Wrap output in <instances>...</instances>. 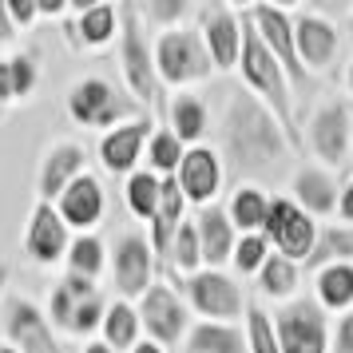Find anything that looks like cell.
Listing matches in <instances>:
<instances>
[{
    "label": "cell",
    "mask_w": 353,
    "mask_h": 353,
    "mask_svg": "<svg viewBox=\"0 0 353 353\" xmlns=\"http://www.w3.org/2000/svg\"><path fill=\"white\" fill-rule=\"evenodd\" d=\"M226 151L250 175H270L278 167V159H286V135L278 128V119L254 96H246V92H239L230 99V112H226Z\"/></svg>",
    "instance_id": "1"
},
{
    "label": "cell",
    "mask_w": 353,
    "mask_h": 353,
    "mask_svg": "<svg viewBox=\"0 0 353 353\" xmlns=\"http://www.w3.org/2000/svg\"><path fill=\"white\" fill-rule=\"evenodd\" d=\"M239 68H242V80L246 88H254L258 96L270 103L274 112L282 115V128H290V88H286V72L282 64L270 56V48L262 44V36L258 28L250 24H242V52H239Z\"/></svg>",
    "instance_id": "2"
},
{
    "label": "cell",
    "mask_w": 353,
    "mask_h": 353,
    "mask_svg": "<svg viewBox=\"0 0 353 353\" xmlns=\"http://www.w3.org/2000/svg\"><path fill=\"white\" fill-rule=\"evenodd\" d=\"M262 234H266V242L278 246V254L290 258V262L310 258L314 254V242H318L314 219H310L298 203H290V199H274L270 203V214H266Z\"/></svg>",
    "instance_id": "3"
},
{
    "label": "cell",
    "mask_w": 353,
    "mask_h": 353,
    "mask_svg": "<svg viewBox=\"0 0 353 353\" xmlns=\"http://www.w3.org/2000/svg\"><path fill=\"white\" fill-rule=\"evenodd\" d=\"M155 60H159V72L167 83L203 80V76H210V64H214L203 36L194 32H167L155 48Z\"/></svg>",
    "instance_id": "4"
},
{
    "label": "cell",
    "mask_w": 353,
    "mask_h": 353,
    "mask_svg": "<svg viewBox=\"0 0 353 353\" xmlns=\"http://www.w3.org/2000/svg\"><path fill=\"white\" fill-rule=\"evenodd\" d=\"M274 337L282 353H325V318L314 302H294L278 314Z\"/></svg>",
    "instance_id": "5"
},
{
    "label": "cell",
    "mask_w": 353,
    "mask_h": 353,
    "mask_svg": "<svg viewBox=\"0 0 353 353\" xmlns=\"http://www.w3.org/2000/svg\"><path fill=\"white\" fill-rule=\"evenodd\" d=\"M68 112L83 128H108V123H119L123 115H131V103L115 96L108 80H80L68 96Z\"/></svg>",
    "instance_id": "6"
},
{
    "label": "cell",
    "mask_w": 353,
    "mask_h": 353,
    "mask_svg": "<svg viewBox=\"0 0 353 353\" xmlns=\"http://www.w3.org/2000/svg\"><path fill=\"white\" fill-rule=\"evenodd\" d=\"M250 20H254L258 36H262V44L270 48V56L282 64L294 83H305V68L298 60V48H294V24L282 8H274V4H254L250 8Z\"/></svg>",
    "instance_id": "7"
},
{
    "label": "cell",
    "mask_w": 353,
    "mask_h": 353,
    "mask_svg": "<svg viewBox=\"0 0 353 353\" xmlns=\"http://www.w3.org/2000/svg\"><path fill=\"white\" fill-rule=\"evenodd\" d=\"M123 76L139 99H155V64L147 52V36L139 24V12L123 4Z\"/></svg>",
    "instance_id": "8"
},
{
    "label": "cell",
    "mask_w": 353,
    "mask_h": 353,
    "mask_svg": "<svg viewBox=\"0 0 353 353\" xmlns=\"http://www.w3.org/2000/svg\"><path fill=\"white\" fill-rule=\"evenodd\" d=\"M115 282L123 298H143L151 290V246L143 234H128L115 246Z\"/></svg>",
    "instance_id": "9"
},
{
    "label": "cell",
    "mask_w": 353,
    "mask_h": 353,
    "mask_svg": "<svg viewBox=\"0 0 353 353\" xmlns=\"http://www.w3.org/2000/svg\"><path fill=\"white\" fill-rule=\"evenodd\" d=\"M219 183H223V167H219V155L210 147H191L183 163H179V191L191 203H210L219 194Z\"/></svg>",
    "instance_id": "10"
},
{
    "label": "cell",
    "mask_w": 353,
    "mask_h": 353,
    "mask_svg": "<svg viewBox=\"0 0 353 353\" xmlns=\"http://www.w3.org/2000/svg\"><path fill=\"white\" fill-rule=\"evenodd\" d=\"M4 325H8V337H12V345L24 353H60L56 350V341H52L48 325L40 318V310L32 302H24V298H12V302L4 305Z\"/></svg>",
    "instance_id": "11"
},
{
    "label": "cell",
    "mask_w": 353,
    "mask_h": 353,
    "mask_svg": "<svg viewBox=\"0 0 353 353\" xmlns=\"http://www.w3.org/2000/svg\"><path fill=\"white\" fill-rule=\"evenodd\" d=\"M310 143H314V151H318L325 163L341 167V163H345V151H350V112H345L341 103L321 108V112L314 115V123H310Z\"/></svg>",
    "instance_id": "12"
},
{
    "label": "cell",
    "mask_w": 353,
    "mask_h": 353,
    "mask_svg": "<svg viewBox=\"0 0 353 353\" xmlns=\"http://www.w3.org/2000/svg\"><path fill=\"white\" fill-rule=\"evenodd\" d=\"M139 318H143V325L151 330V337L167 345V341H175V337L183 334V325H187V310H183V302H179L167 286H151L143 294V310H139Z\"/></svg>",
    "instance_id": "13"
},
{
    "label": "cell",
    "mask_w": 353,
    "mask_h": 353,
    "mask_svg": "<svg viewBox=\"0 0 353 353\" xmlns=\"http://www.w3.org/2000/svg\"><path fill=\"white\" fill-rule=\"evenodd\" d=\"M294 48H298V60L302 68H325L337 52V32L330 20L314 17V12H302L294 20Z\"/></svg>",
    "instance_id": "14"
},
{
    "label": "cell",
    "mask_w": 353,
    "mask_h": 353,
    "mask_svg": "<svg viewBox=\"0 0 353 353\" xmlns=\"http://www.w3.org/2000/svg\"><path fill=\"white\" fill-rule=\"evenodd\" d=\"M191 302L210 314V318H234L242 310V298H239V286L219 270H203V274H191Z\"/></svg>",
    "instance_id": "15"
},
{
    "label": "cell",
    "mask_w": 353,
    "mask_h": 353,
    "mask_svg": "<svg viewBox=\"0 0 353 353\" xmlns=\"http://www.w3.org/2000/svg\"><path fill=\"white\" fill-rule=\"evenodd\" d=\"M203 44H207L210 60L219 68H234L242 52V24L230 8H210L207 20H203Z\"/></svg>",
    "instance_id": "16"
},
{
    "label": "cell",
    "mask_w": 353,
    "mask_h": 353,
    "mask_svg": "<svg viewBox=\"0 0 353 353\" xmlns=\"http://www.w3.org/2000/svg\"><path fill=\"white\" fill-rule=\"evenodd\" d=\"M28 250L40 262H56L68 250V223L60 219V210H52L48 203H40L28 223Z\"/></svg>",
    "instance_id": "17"
},
{
    "label": "cell",
    "mask_w": 353,
    "mask_h": 353,
    "mask_svg": "<svg viewBox=\"0 0 353 353\" xmlns=\"http://www.w3.org/2000/svg\"><path fill=\"white\" fill-rule=\"evenodd\" d=\"M194 230H199V250H203V262H210V266L219 270L226 258L234 254V223H230L219 207H203Z\"/></svg>",
    "instance_id": "18"
},
{
    "label": "cell",
    "mask_w": 353,
    "mask_h": 353,
    "mask_svg": "<svg viewBox=\"0 0 353 353\" xmlns=\"http://www.w3.org/2000/svg\"><path fill=\"white\" fill-rule=\"evenodd\" d=\"M99 214H103V191H99V183L92 175H80L64 194H60V219L68 226H92L99 223Z\"/></svg>",
    "instance_id": "19"
},
{
    "label": "cell",
    "mask_w": 353,
    "mask_h": 353,
    "mask_svg": "<svg viewBox=\"0 0 353 353\" xmlns=\"http://www.w3.org/2000/svg\"><path fill=\"white\" fill-rule=\"evenodd\" d=\"M147 119H131V123H123V128H115L108 139H103V147H99V155H103V167L112 171V175H123V171H131L135 167V159H139V147H143L147 139Z\"/></svg>",
    "instance_id": "20"
},
{
    "label": "cell",
    "mask_w": 353,
    "mask_h": 353,
    "mask_svg": "<svg viewBox=\"0 0 353 353\" xmlns=\"http://www.w3.org/2000/svg\"><path fill=\"white\" fill-rule=\"evenodd\" d=\"M80 167H83V147H76V143L52 147V155L44 159V175H40V194H44V203L56 199V194H64L68 187L80 179Z\"/></svg>",
    "instance_id": "21"
},
{
    "label": "cell",
    "mask_w": 353,
    "mask_h": 353,
    "mask_svg": "<svg viewBox=\"0 0 353 353\" xmlns=\"http://www.w3.org/2000/svg\"><path fill=\"white\" fill-rule=\"evenodd\" d=\"M179 210H183V191H179V179H163V194H159V210H155V223H151V234H155V250L167 254L171 242H175Z\"/></svg>",
    "instance_id": "22"
},
{
    "label": "cell",
    "mask_w": 353,
    "mask_h": 353,
    "mask_svg": "<svg viewBox=\"0 0 353 353\" xmlns=\"http://www.w3.org/2000/svg\"><path fill=\"white\" fill-rule=\"evenodd\" d=\"M294 194H298V207L305 214H325V210L337 207V187L325 171H298Z\"/></svg>",
    "instance_id": "23"
},
{
    "label": "cell",
    "mask_w": 353,
    "mask_h": 353,
    "mask_svg": "<svg viewBox=\"0 0 353 353\" xmlns=\"http://www.w3.org/2000/svg\"><path fill=\"white\" fill-rule=\"evenodd\" d=\"M318 298L330 310H345L353 302V266L350 262H334L318 270Z\"/></svg>",
    "instance_id": "24"
},
{
    "label": "cell",
    "mask_w": 353,
    "mask_h": 353,
    "mask_svg": "<svg viewBox=\"0 0 353 353\" xmlns=\"http://www.w3.org/2000/svg\"><path fill=\"white\" fill-rule=\"evenodd\" d=\"M191 353H246V341L234 325H219V321H210V325H199L191 334Z\"/></svg>",
    "instance_id": "25"
},
{
    "label": "cell",
    "mask_w": 353,
    "mask_h": 353,
    "mask_svg": "<svg viewBox=\"0 0 353 353\" xmlns=\"http://www.w3.org/2000/svg\"><path fill=\"white\" fill-rule=\"evenodd\" d=\"M266 214H270V199L254 187L234 194V207H230V223L242 226L246 234H258V226H266Z\"/></svg>",
    "instance_id": "26"
},
{
    "label": "cell",
    "mask_w": 353,
    "mask_h": 353,
    "mask_svg": "<svg viewBox=\"0 0 353 353\" xmlns=\"http://www.w3.org/2000/svg\"><path fill=\"white\" fill-rule=\"evenodd\" d=\"M103 330H108V345L112 350H135V334H139V314L128 302H115L103 314Z\"/></svg>",
    "instance_id": "27"
},
{
    "label": "cell",
    "mask_w": 353,
    "mask_h": 353,
    "mask_svg": "<svg viewBox=\"0 0 353 353\" xmlns=\"http://www.w3.org/2000/svg\"><path fill=\"white\" fill-rule=\"evenodd\" d=\"M159 194H163V179H155V171H135L128 179V203L139 219H155Z\"/></svg>",
    "instance_id": "28"
},
{
    "label": "cell",
    "mask_w": 353,
    "mask_h": 353,
    "mask_svg": "<svg viewBox=\"0 0 353 353\" xmlns=\"http://www.w3.org/2000/svg\"><path fill=\"white\" fill-rule=\"evenodd\" d=\"M171 123H175V135L179 139H199L203 135V128H207V112H203V103L191 96H179L175 108H171Z\"/></svg>",
    "instance_id": "29"
},
{
    "label": "cell",
    "mask_w": 353,
    "mask_h": 353,
    "mask_svg": "<svg viewBox=\"0 0 353 353\" xmlns=\"http://www.w3.org/2000/svg\"><path fill=\"white\" fill-rule=\"evenodd\" d=\"M115 17H119V8H112V4H92L80 20L83 44H108L115 32Z\"/></svg>",
    "instance_id": "30"
},
{
    "label": "cell",
    "mask_w": 353,
    "mask_h": 353,
    "mask_svg": "<svg viewBox=\"0 0 353 353\" xmlns=\"http://www.w3.org/2000/svg\"><path fill=\"white\" fill-rule=\"evenodd\" d=\"M294 286H298V266L282 254L266 258V266H262V290H266L270 298H282V294H290Z\"/></svg>",
    "instance_id": "31"
},
{
    "label": "cell",
    "mask_w": 353,
    "mask_h": 353,
    "mask_svg": "<svg viewBox=\"0 0 353 353\" xmlns=\"http://www.w3.org/2000/svg\"><path fill=\"white\" fill-rule=\"evenodd\" d=\"M72 274H80V278H96L99 270H103V246H99V239H76L72 242Z\"/></svg>",
    "instance_id": "32"
},
{
    "label": "cell",
    "mask_w": 353,
    "mask_h": 353,
    "mask_svg": "<svg viewBox=\"0 0 353 353\" xmlns=\"http://www.w3.org/2000/svg\"><path fill=\"white\" fill-rule=\"evenodd\" d=\"M183 139H179L175 131H159L155 139H151V167L155 171H179V163H183Z\"/></svg>",
    "instance_id": "33"
},
{
    "label": "cell",
    "mask_w": 353,
    "mask_h": 353,
    "mask_svg": "<svg viewBox=\"0 0 353 353\" xmlns=\"http://www.w3.org/2000/svg\"><path fill=\"white\" fill-rule=\"evenodd\" d=\"M171 254H175V266H179V270H187V274H194V266L203 262V250H199V230H194L191 223H183L175 230Z\"/></svg>",
    "instance_id": "34"
},
{
    "label": "cell",
    "mask_w": 353,
    "mask_h": 353,
    "mask_svg": "<svg viewBox=\"0 0 353 353\" xmlns=\"http://www.w3.org/2000/svg\"><path fill=\"white\" fill-rule=\"evenodd\" d=\"M345 254H353V234L345 230H334V234H325L321 246H314V254H310V266H334V262H345Z\"/></svg>",
    "instance_id": "35"
},
{
    "label": "cell",
    "mask_w": 353,
    "mask_h": 353,
    "mask_svg": "<svg viewBox=\"0 0 353 353\" xmlns=\"http://www.w3.org/2000/svg\"><path fill=\"white\" fill-rule=\"evenodd\" d=\"M266 234H246V239L234 246V266H239L242 274L258 270V266H266Z\"/></svg>",
    "instance_id": "36"
},
{
    "label": "cell",
    "mask_w": 353,
    "mask_h": 353,
    "mask_svg": "<svg viewBox=\"0 0 353 353\" xmlns=\"http://www.w3.org/2000/svg\"><path fill=\"white\" fill-rule=\"evenodd\" d=\"M250 353H282L270 318H266L262 310H250Z\"/></svg>",
    "instance_id": "37"
},
{
    "label": "cell",
    "mask_w": 353,
    "mask_h": 353,
    "mask_svg": "<svg viewBox=\"0 0 353 353\" xmlns=\"http://www.w3.org/2000/svg\"><path fill=\"white\" fill-rule=\"evenodd\" d=\"M99 321H103V302H99V294L80 298V302H76V314H72V334H88Z\"/></svg>",
    "instance_id": "38"
},
{
    "label": "cell",
    "mask_w": 353,
    "mask_h": 353,
    "mask_svg": "<svg viewBox=\"0 0 353 353\" xmlns=\"http://www.w3.org/2000/svg\"><path fill=\"white\" fill-rule=\"evenodd\" d=\"M76 302H80V298H72V290H68V286H56V290H52V318L60 321L64 330H72V314H76Z\"/></svg>",
    "instance_id": "39"
},
{
    "label": "cell",
    "mask_w": 353,
    "mask_h": 353,
    "mask_svg": "<svg viewBox=\"0 0 353 353\" xmlns=\"http://www.w3.org/2000/svg\"><path fill=\"white\" fill-rule=\"evenodd\" d=\"M12 64V83H17V96H28L32 92V83H36V68L28 56H17V60H8Z\"/></svg>",
    "instance_id": "40"
},
{
    "label": "cell",
    "mask_w": 353,
    "mask_h": 353,
    "mask_svg": "<svg viewBox=\"0 0 353 353\" xmlns=\"http://www.w3.org/2000/svg\"><path fill=\"white\" fill-rule=\"evenodd\" d=\"M8 4V17H12V24H32L36 20V0H4Z\"/></svg>",
    "instance_id": "41"
},
{
    "label": "cell",
    "mask_w": 353,
    "mask_h": 353,
    "mask_svg": "<svg viewBox=\"0 0 353 353\" xmlns=\"http://www.w3.org/2000/svg\"><path fill=\"white\" fill-rule=\"evenodd\" d=\"M334 353H353V310L341 318V325H337V350Z\"/></svg>",
    "instance_id": "42"
},
{
    "label": "cell",
    "mask_w": 353,
    "mask_h": 353,
    "mask_svg": "<svg viewBox=\"0 0 353 353\" xmlns=\"http://www.w3.org/2000/svg\"><path fill=\"white\" fill-rule=\"evenodd\" d=\"M147 12H151V20H175L179 12H183V4H179V0H163V4L155 0Z\"/></svg>",
    "instance_id": "43"
},
{
    "label": "cell",
    "mask_w": 353,
    "mask_h": 353,
    "mask_svg": "<svg viewBox=\"0 0 353 353\" xmlns=\"http://www.w3.org/2000/svg\"><path fill=\"white\" fill-rule=\"evenodd\" d=\"M0 99H17V83H12V64H0Z\"/></svg>",
    "instance_id": "44"
},
{
    "label": "cell",
    "mask_w": 353,
    "mask_h": 353,
    "mask_svg": "<svg viewBox=\"0 0 353 353\" xmlns=\"http://www.w3.org/2000/svg\"><path fill=\"white\" fill-rule=\"evenodd\" d=\"M12 36H17V24L8 17V4L0 0V40H12Z\"/></svg>",
    "instance_id": "45"
},
{
    "label": "cell",
    "mask_w": 353,
    "mask_h": 353,
    "mask_svg": "<svg viewBox=\"0 0 353 353\" xmlns=\"http://www.w3.org/2000/svg\"><path fill=\"white\" fill-rule=\"evenodd\" d=\"M337 210H341V219H345V223H353V183L345 187V194L337 199Z\"/></svg>",
    "instance_id": "46"
},
{
    "label": "cell",
    "mask_w": 353,
    "mask_h": 353,
    "mask_svg": "<svg viewBox=\"0 0 353 353\" xmlns=\"http://www.w3.org/2000/svg\"><path fill=\"white\" fill-rule=\"evenodd\" d=\"M36 8L44 17H56V12H64V0H36Z\"/></svg>",
    "instance_id": "47"
},
{
    "label": "cell",
    "mask_w": 353,
    "mask_h": 353,
    "mask_svg": "<svg viewBox=\"0 0 353 353\" xmlns=\"http://www.w3.org/2000/svg\"><path fill=\"white\" fill-rule=\"evenodd\" d=\"M131 353H163V350H159V345H155V341H143V345H135V350H131Z\"/></svg>",
    "instance_id": "48"
},
{
    "label": "cell",
    "mask_w": 353,
    "mask_h": 353,
    "mask_svg": "<svg viewBox=\"0 0 353 353\" xmlns=\"http://www.w3.org/2000/svg\"><path fill=\"white\" fill-rule=\"evenodd\" d=\"M83 353H115V350H112V345H96V341H92V345H88Z\"/></svg>",
    "instance_id": "49"
},
{
    "label": "cell",
    "mask_w": 353,
    "mask_h": 353,
    "mask_svg": "<svg viewBox=\"0 0 353 353\" xmlns=\"http://www.w3.org/2000/svg\"><path fill=\"white\" fill-rule=\"evenodd\" d=\"M350 92H353V68H350Z\"/></svg>",
    "instance_id": "50"
},
{
    "label": "cell",
    "mask_w": 353,
    "mask_h": 353,
    "mask_svg": "<svg viewBox=\"0 0 353 353\" xmlns=\"http://www.w3.org/2000/svg\"><path fill=\"white\" fill-rule=\"evenodd\" d=\"M0 353H17V350H0Z\"/></svg>",
    "instance_id": "51"
},
{
    "label": "cell",
    "mask_w": 353,
    "mask_h": 353,
    "mask_svg": "<svg viewBox=\"0 0 353 353\" xmlns=\"http://www.w3.org/2000/svg\"><path fill=\"white\" fill-rule=\"evenodd\" d=\"M350 28H353V20H350Z\"/></svg>",
    "instance_id": "52"
}]
</instances>
